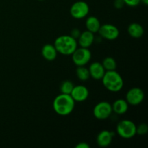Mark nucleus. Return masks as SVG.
I'll use <instances>...</instances> for the list:
<instances>
[{"instance_id": "1", "label": "nucleus", "mask_w": 148, "mask_h": 148, "mask_svg": "<svg viewBox=\"0 0 148 148\" xmlns=\"http://www.w3.org/2000/svg\"><path fill=\"white\" fill-rule=\"evenodd\" d=\"M75 101L70 95L61 93L53 100V108L58 115L65 116L73 111Z\"/></svg>"}, {"instance_id": "2", "label": "nucleus", "mask_w": 148, "mask_h": 148, "mask_svg": "<svg viewBox=\"0 0 148 148\" xmlns=\"http://www.w3.org/2000/svg\"><path fill=\"white\" fill-rule=\"evenodd\" d=\"M101 79L104 87L110 92H119L124 86L122 77L116 70L106 71Z\"/></svg>"}, {"instance_id": "3", "label": "nucleus", "mask_w": 148, "mask_h": 148, "mask_svg": "<svg viewBox=\"0 0 148 148\" xmlns=\"http://www.w3.org/2000/svg\"><path fill=\"white\" fill-rule=\"evenodd\" d=\"M53 46L58 53L63 55H72L77 48V41L71 36L63 35L55 40Z\"/></svg>"}, {"instance_id": "4", "label": "nucleus", "mask_w": 148, "mask_h": 148, "mask_svg": "<svg viewBox=\"0 0 148 148\" xmlns=\"http://www.w3.org/2000/svg\"><path fill=\"white\" fill-rule=\"evenodd\" d=\"M137 126L131 120L125 119L119 121L117 124V134L124 139H131L136 135Z\"/></svg>"}, {"instance_id": "5", "label": "nucleus", "mask_w": 148, "mask_h": 148, "mask_svg": "<svg viewBox=\"0 0 148 148\" xmlns=\"http://www.w3.org/2000/svg\"><path fill=\"white\" fill-rule=\"evenodd\" d=\"M91 52L88 48H77L72 53V61L77 66H85L91 59Z\"/></svg>"}, {"instance_id": "6", "label": "nucleus", "mask_w": 148, "mask_h": 148, "mask_svg": "<svg viewBox=\"0 0 148 148\" xmlns=\"http://www.w3.org/2000/svg\"><path fill=\"white\" fill-rule=\"evenodd\" d=\"M111 104L107 101H101L97 103L93 108V115L98 120H105L112 114Z\"/></svg>"}, {"instance_id": "7", "label": "nucleus", "mask_w": 148, "mask_h": 148, "mask_svg": "<svg viewBox=\"0 0 148 148\" xmlns=\"http://www.w3.org/2000/svg\"><path fill=\"white\" fill-rule=\"evenodd\" d=\"M90 11L89 5L85 1H78L74 3L70 8V14L75 19H82L86 17Z\"/></svg>"}, {"instance_id": "8", "label": "nucleus", "mask_w": 148, "mask_h": 148, "mask_svg": "<svg viewBox=\"0 0 148 148\" xmlns=\"http://www.w3.org/2000/svg\"><path fill=\"white\" fill-rule=\"evenodd\" d=\"M98 33L101 37L108 40H116L119 36V30L118 27L111 24H104L101 25Z\"/></svg>"}, {"instance_id": "9", "label": "nucleus", "mask_w": 148, "mask_h": 148, "mask_svg": "<svg viewBox=\"0 0 148 148\" xmlns=\"http://www.w3.org/2000/svg\"><path fill=\"white\" fill-rule=\"evenodd\" d=\"M145 98V93L140 88H133L129 90L126 95V101L128 104L137 106L142 103Z\"/></svg>"}, {"instance_id": "10", "label": "nucleus", "mask_w": 148, "mask_h": 148, "mask_svg": "<svg viewBox=\"0 0 148 148\" xmlns=\"http://www.w3.org/2000/svg\"><path fill=\"white\" fill-rule=\"evenodd\" d=\"M70 95L75 102H82L89 96V90L84 85H77L74 87Z\"/></svg>"}, {"instance_id": "11", "label": "nucleus", "mask_w": 148, "mask_h": 148, "mask_svg": "<svg viewBox=\"0 0 148 148\" xmlns=\"http://www.w3.org/2000/svg\"><path fill=\"white\" fill-rule=\"evenodd\" d=\"M114 133L108 130H103L96 137L97 144L101 147H106L109 146L112 143Z\"/></svg>"}, {"instance_id": "12", "label": "nucleus", "mask_w": 148, "mask_h": 148, "mask_svg": "<svg viewBox=\"0 0 148 148\" xmlns=\"http://www.w3.org/2000/svg\"><path fill=\"white\" fill-rule=\"evenodd\" d=\"M88 69H89L90 75L91 77L96 80H100L102 79L106 72L102 63L98 62H95L91 64Z\"/></svg>"}, {"instance_id": "13", "label": "nucleus", "mask_w": 148, "mask_h": 148, "mask_svg": "<svg viewBox=\"0 0 148 148\" xmlns=\"http://www.w3.org/2000/svg\"><path fill=\"white\" fill-rule=\"evenodd\" d=\"M95 40L94 33L89 30H85L80 33V36L78 38V43H79L80 47L89 48L92 46Z\"/></svg>"}, {"instance_id": "14", "label": "nucleus", "mask_w": 148, "mask_h": 148, "mask_svg": "<svg viewBox=\"0 0 148 148\" xmlns=\"http://www.w3.org/2000/svg\"><path fill=\"white\" fill-rule=\"evenodd\" d=\"M57 53L58 52L55 46L49 43L44 45L41 49V54L43 57L49 62L54 60L57 56Z\"/></svg>"}, {"instance_id": "15", "label": "nucleus", "mask_w": 148, "mask_h": 148, "mask_svg": "<svg viewBox=\"0 0 148 148\" xmlns=\"http://www.w3.org/2000/svg\"><path fill=\"white\" fill-rule=\"evenodd\" d=\"M111 106H112V111L115 114L118 115H122L128 111L129 104L126 100L118 99L114 101Z\"/></svg>"}, {"instance_id": "16", "label": "nucleus", "mask_w": 148, "mask_h": 148, "mask_svg": "<svg viewBox=\"0 0 148 148\" xmlns=\"http://www.w3.org/2000/svg\"><path fill=\"white\" fill-rule=\"evenodd\" d=\"M128 33L131 37L134 38H140L144 34V29L143 26L137 23H133L129 25Z\"/></svg>"}, {"instance_id": "17", "label": "nucleus", "mask_w": 148, "mask_h": 148, "mask_svg": "<svg viewBox=\"0 0 148 148\" xmlns=\"http://www.w3.org/2000/svg\"><path fill=\"white\" fill-rule=\"evenodd\" d=\"M101 25L99 20L94 16L88 17L85 21V26L87 27V30L93 33H98Z\"/></svg>"}, {"instance_id": "18", "label": "nucleus", "mask_w": 148, "mask_h": 148, "mask_svg": "<svg viewBox=\"0 0 148 148\" xmlns=\"http://www.w3.org/2000/svg\"><path fill=\"white\" fill-rule=\"evenodd\" d=\"M76 75L78 79L81 81H87L90 77L89 69L85 67V66H77L76 69Z\"/></svg>"}, {"instance_id": "19", "label": "nucleus", "mask_w": 148, "mask_h": 148, "mask_svg": "<svg viewBox=\"0 0 148 148\" xmlns=\"http://www.w3.org/2000/svg\"><path fill=\"white\" fill-rule=\"evenodd\" d=\"M102 64L106 71L116 70L117 66V64L116 60L114 58L111 57V56L106 57L102 62Z\"/></svg>"}, {"instance_id": "20", "label": "nucleus", "mask_w": 148, "mask_h": 148, "mask_svg": "<svg viewBox=\"0 0 148 148\" xmlns=\"http://www.w3.org/2000/svg\"><path fill=\"white\" fill-rule=\"evenodd\" d=\"M75 85L72 82L69 80H65L62 82L60 85V91L61 93L63 94H67V95H70L72 90H73Z\"/></svg>"}, {"instance_id": "21", "label": "nucleus", "mask_w": 148, "mask_h": 148, "mask_svg": "<svg viewBox=\"0 0 148 148\" xmlns=\"http://www.w3.org/2000/svg\"><path fill=\"white\" fill-rule=\"evenodd\" d=\"M148 132V127L146 124L145 123H142V124H139L136 129V132L137 134H140V135H144V134H147Z\"/></svg>"}, {"instance_id": "22", "label": "nucleus", "mask_w": 148, "mask_h": 148, "mask_svg": "<svg viewBox=\"0 0 148 148\" xmlns=\"http://www.w3.org/2000/svg\"><path fill=\"white\" fill-rule=\"evenodd\" d=\"M123 1H124V4L130 7H136L141 2V0H123Z\"/></svg>"}, {"instance_id": "23", "label": "nucleus", "mask_w": 148, "mask_h": 148, "mask_svg": "<svg viewBox=\"0 0 148 148\" xmlns=\"http://www.w3.org/2000/svg\"><path fill=\"white\" fill-rule=\"evenodd\" d=\"M80 33H81V32L79 29L75 28V29H73L72 31H71L70 36H72V38H74L76 39L77 40V39H78V38L79 37V36H80Z\"/></svg>"}, {"instance_id": "24", "label": "nucleus", "mask_w": 148, "mask_h": 148, "mask_svg": "<svg viewBox=\"0 0 148 148\" xmlns=\"http://www.w3.org/2000/svg\"><path fill=\"white\" fill-rule=\"evenodd\" d=\"M124 1L123 0H115L114 2V7L116 9H121L124 5Z\"/></svg>"}, {"instance_id": "25", "label": "nucleus", "mask_w": 148, "mask_h": 148, "mask_svg": "<svg viewBox=\"0 0 148 148\" xmlns=\"http://www.w3.org/2000/svg\"><path fill=\"white\" fill-rule=\"evenodd\" d=\"M90 145L87 143H84V142H82V143H79V144H77L76 145L75 148H89Z\"/></svg>"}, {"instance_id": "26", "label": "nucleus", "mask_w": 148, "mask_h": 148, "mask_svg": "<svg viewBox=\"0 0 148 148\" xmlns=\"http://www.w3.org/2000/svg\"><path fill=\"white\" fill-rule=\"evenodd\" d=\"M141 2H143V4H145V5H147V4H148V0H141Z\"/></svg>"}, {"instance_id": "27", "label": "nucleus", "mask_w": 148, "mask_h": 148, "mask_svg": "<svg viewBox=\"0 0 148 148\" xmlns=\"http://www.w3.org/2000/svg\"><path fill=\"white\" fill-rule=\"evenodd\" d=\"M39 1H43V0H39Z\"/></svg>"}]
</instances>
